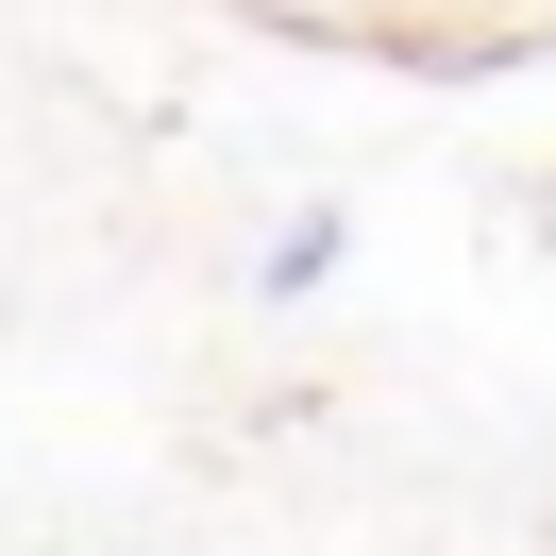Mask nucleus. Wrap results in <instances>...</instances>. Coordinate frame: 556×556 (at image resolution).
<instances>
[{
    "label": "nucleus",
    "mask_w": 556,
    "mask_h": 556,
    "mask_svg": "<svg viewBox=\"0 0 556 556\" xmlns=\"http://www.w3.org/2000/svg\"><path fill=\"white\" fill-rule=\"evenodd\" d=\"M320 270H338V203H304V219H287L270 253H253V287H270V304H304Z\"/></svg>",
    "instance_id": "f257e3e1"
}]
</instances>
